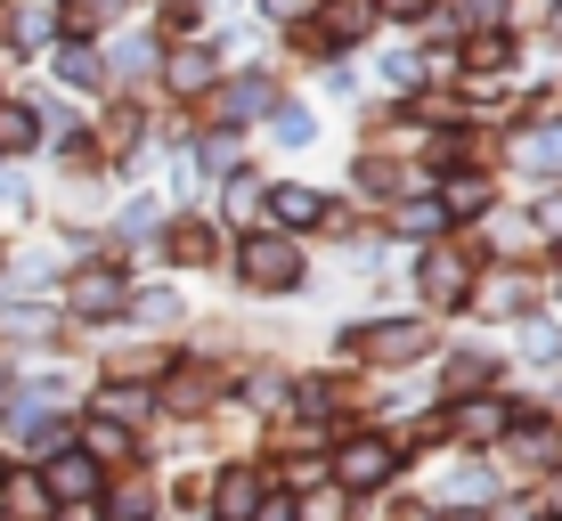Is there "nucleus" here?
<instances>
[{
    "instance_id": "f257e3e1",
    "label": "nucleus",
    "mask_w": 562,
    "mask_h": 521,
    "mask_svg": "<svg viewBox=\"0 0 562 521\" xmlns=\"http://www.w3.org/2000/svg\"><path fill=\"white\" fill-rule=\"evenodd\" d=\"M245 278H254V285H278V294H285V285L302 278V261H294V245H285V237H254V245H245Z\"/></svg>"
},
{
    "instance_id": "f03ea898",
    "label": "nucleus",
    "mask_w": 562,
    "mask_h": 521,
    "mask_svg": "<svg viewBox=\"0 0 562 521\" xmlns=\"http://www.w3.org/2000/svg\"><path fill=\"white\" fill-rule=\"evenodd\" d=\"M335 473H342V489H383V473H392V449H383V440H351V449L335 456Z\"/></svg>"
},
{
    "instance_id": "7ed1b4c3",
    "label": "nucleus",
    "mask_w": 562,
    "mask_h": 521,
    "mask_svg": "<svg viewBox=\"0 0 562 521\" xmlns=\"http://www.w3.org/2000/svg\"><path fill=\"white\" fill-rule=\"evenodd\" d=\"M42 489L49 497H99V465H90V456H57L42 473Z\"/></svg>"
},
{
    "instance_id": "20e7f679",
    "label": "nucleus",
    "mask_w": 562,
    "mask_h": 521,
    "mask_svg": "<svg viewBox=\"0 0 562 521\" xmlns=\"http://www.w3.org/2000/svg\"><path fill=\"white\" fill-rule=\"evenodd\" d=\"M261 506V473H228L221 480V521H254Z\"/></svg>"
},
{
    "instance_id": "39448f33",
    "label": "nucleus",
    "mask_w": 562,
    "mask_h": 521,
    "mask_svg": "<svg viewBox=\"0 0 562 521\" xmlns=\"http://www.w3.org/2000/svg\"><path fill=\"white\" fill-rule=\"evenodd\" d=\"M269 204H278L285 228H318V220H326V196H310V188H278Z\"/></svg>"
},
{
    "instance_id": "423d86ee",
    "label": "nucleus",
    "mask_w": 562,
    "mask_h": 521,
    "mask_svg": "<svg viewBox=\"0 0 562 521\" xmlns=\"http://www.w3.org/2000/svg\"><path fill=\"white\" fill-rule=\"evenodd\" d=\"M521 163H530V171H547V180H562V123L530 131V139H521Z\"/></svg>"
},
{
    "instance_id": "0eeeda50",
    "label": "nucleus",
    "mask_w": 562,
    "mask_h": 521,
    "mask_svg": "<svg viewBox=\"0 0 562 521\" xmlns=\"http://www.w3.org/2000/svg\"><path fill=\"white\" fill-rule=\"evenodd\" d=\"M74 310H90V318L123 310V278H106V269H99V278H82V285H74Z\"/></svg>"
},
{
    "instance_id": "6e6552de",
    "label": "nucleus",
    "mask_w": 562,
    "mask_h": 521,
    "mask_svg": "<svg viewBox=\"0 0 562 521\" xmlns=\"http://www.w3.org/2000/svg\"><path fill=\"white\" fill-rule=\"evenodd\" d=\"M375 359H416L424 351V326H375V342H367Z\"/></svg>"
},
{
    "instance_id": "1a4fd4ad",
    "label": "nucleus",
    "mask_w": 562,
    "mask_h": 521,
    "mask_svg": "<svg viewBox=\"0 0 562 521\" xmlns=\"http://www.w3.org/2000/svg\"><path fill=\"white\" fill-rule=\"evenodd\" d=\"M457 212V220H481V212H490V180H449V196H440Z\"/></svg>"
},
{
    "instance_id": "9d476101",
    "label": "nucleus",
    "mask_w": 562,
    "mask_h": 521,
    "mask_svg": "<svg viewBox=\"0 0 562 521\" xmlns=\"http://www.w3.org/2000/svg\"><path fill=\"white\" fill-rule=\"evenodd\" d=\"M57 73H66L74 90H99V82H106V66H99L90 49H66V57H57Z\"/></svg>"
},
{
    "instance_id": "9b49d317",
    "label": "nucleus",
    "mask_w": 562,
    "mask_h": 521,
    "mask_svg": "<svg viewBox=\"0 0 562 521\" xmlns=\"http://www.w3.org/2000/svg\"><path fill=\"white\" fill-rule=\"evenodd\" d=\"M457 423H464V440H497V432H506V408H497V399H481V408H464Z\"/></svg>"
},
{
    "instance_id": "f8f14e48",
    "label": "nucleus",
    "mask_w": 562,
    "mask_h": 521,
    "mask_svg": "<svg viewBox=\"0 0 562 521\" xmlns=\"http://www.w3.org/2000/svg\"><path fill=\"white\" fill-rule=\"evenodd\" d=\"M0 147H9V156H25V147H33V114L25 106H0Z\"/></svg>"
},
{
    "instance_id": "ddd939ff",
    "label": "nucleus",
    "mask_w": 562,
    "mask_h": 521,
    "mask_svg": "<svg viewBox=\"0 0 562 521\" xmlns=\"http://www.w3.org/2000/svg\"><path fill=\"white\" fill-rule=\"evenodd\" d=\"M424 294H432V302H457V294H464V269H457V261H432V269H424Z\"/></svg>"
},
{
    "instance_id": "4468645a",
    "label": "nucleus",
    "mask_w": 562,
    "mask_h": 521,
    "mask_svg": "<svg viewBox=\"0 0 562 521\" xmlns=\"http://www.w3.org/2000/svg\"><path fill=\"white\" fill-rule=\"evenodd\" d=\"M171 82H180V90H204V82H212V57L180 49V57H171Z\"/></svg>"
},
{
    "instance_id": "2eb2a0df",
    "label": "nucleus",
    "mask_w": 562,
    "mask_h": 521,
    "mask_svg": "<svg viewBox=\"0 0 562 521\" xmlns=\"http://www.w3.org/2000/svg\"><path fill=\"white\" fill-rule=\"evenodd\" d=\"M310 139V114L302 106H278V147H302Z\"/></svg>"
},
{
    "instance_id": "dca6fc26",
    "label": "nucleus",
    "mask_w": 562,
    "mask_h": 521,
    "mask_svg": "<svg viewBox=\"0 0 562 521\" xmlns=\"http://www.w3.org/2000/svg\"><path fill=\"white\" fill-rule=\"evenodd\" d=\"M221 106H228V114H254V106H269V82H237Z\"/></svg>"
},
{
    "instance_id": "f3484780",
    "label": "nucleus",
    "mask_w": 562,
    "mask_h": 521,
    "mask_svg": "<svg viewBox=\"0 0 562 521\" xmlns=\"http://www.w3.org/2000/svg\"><path fill=\"white\" fill-rule=\"evenodd\" d=\"M400 228H408V237H432V228H440V204H408V212H400Z\"/></svg>"
},
{
    "instance_id": "a211bd4d",
    "label": "nucleus",
    "mask_w": 562,
    "mask_h": 521,
    "mask_svg": "<svg viewBox=\"0 0 562 521\" xmlns=\"http://www.w3.org/2000/svg\"><path fill=\"white\" fill-rule=\"evenodd\" d=\"M359 33H367V9H359V0H342V16H335V42H359Z\"/></svg>"
},
{
    "instance_id": "6ab92c4d",
    "label": "nucleus",
    "mask_w": 562,
    "mask_h": 521,
    "mask_svg": "<svg viewBox=\"0 0 562 521\" xmlns=\"http://www.w3.org/2000/svg\"><path fill=\"white\" fill-rule=\"evenodd\" d=\"M254 521H294V506H285V497L278 506H254Z\"/></svg>"
},
{
    "instance_id": "aec40b11",
    "label": "nucleus",
    "mask_w": 562,
    "mask_h": 521,
    "mask_svg": "<svg viewBox=\"0 0 562 521\" xmlns=\"http://www.w3.org/2000/svg\"><path fill=\"white\" fill-rule=\"evenodd\" d=\"M383 9H392V16H424L432 0H383Z\"/></svg>"
},
{
    "instance_id": "412c9836",
    "label": "nucleus",
    "mask_w": 562,
    "mask_h": 521,
    "mask_svg": "<svg viewBox=\"0 0 562 521\" xmlns=\"http://www.w3.org/2000/svg\"><path fill=\"white\" fill-rule=\"evenodd\" d=\"M261 9H269V16H302L310 0H261Z\"/></svg>"
},
{
    "instance_id": "4be33fe9",
    "label": "nucleus",
    "mask_w": 562,
    "mask_h": 521,
    "mask_svg": "<svg viewBox=\"0 0 562 521\" xmlns=\"http://www.w3.org/2000/svg\"><path fill=\"white\" fill-rule=\"evenodd\" d=\"M392 521H424V513H416V506H400V513H392Z\"/></svg>"
},
{
    "instance_id": "5701e85b",
    "label": "nucleus",
    "mask_w": 562,
    "mask_h": 521,
    "mask_svg": "<svg viewBox=\"0 0 562 521\" xmlns=\"http://www.w3.org/2000/svg\"><path fill=\"white\" fill-rule=\"evenodd\" d=\"M554 33H562V9H554Z\"/></svg>"
},
{
    "instance_id": "b1692460",
    "label": "nucleus",
    "mask_w": 562,
    "mask_h": 521,
    "mask_svg": "<svg viewBox=\"0 0 562 521\" xmlns=\"http://www.w3.org/2000/svg\"><path fill=\"white\" fill-rule=\"evenodd\" d=\"M457 521H473V513H457Z\"/></svg>"
}]
</instances>
